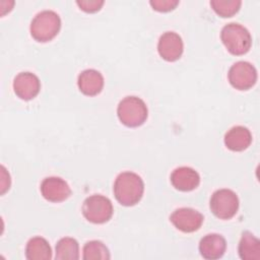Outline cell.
<instances>
[{"mask_svg":"<svg viewBox=\"0 0 260 260\" xmlns=\"http://www.w3.org/2000/svg\"><path fill=\"white\" fill-rule=\"evenodd\" d=\"M117 201L124 206H133L142 198L144 183L139 175L133 172L120 173L113 187Z\"/></svg>","mask_w":260,"mask_h":260,"instance_id":"1","label":"cell"},{"mask_svg":"<svg viewBox=\"0 0 260 260\" xmlns=\"http://www.w3.org/2000/svg\"><path fill=\"white\" fill-rule=\"evenodd\" d=\"M220 39L226 50L236 56L246 54L252 46L249 30L240 23L230 22L220 31Z\"/></svg>","mask_w":260,"mask_h":260,"instance_id":"2","label":"cell"},{"mask_svg":"<svg viewBox=\"0 0 260 260\" xmlns=\"http://www.w3.org/2000/svg\"><path fill=\"white\" fill-rule=\"evenodd\" d=\"M61 28V19L53 10H43L31 20L29 30L31 37L38 42H49L53 40Z\"/></svg>","mask_w":260,"mask_h":260,"instance_id":"3","label":"cell"},{"mask_svg":"<svg viewBox=\"0 0 260 260\" xmlns=\"http://www.w3.org/2000/svg\"><path fill=\"white\" fill-rule=\"evenodd\" d=\"M117 115L122 124L133 128L142 125L146 121L148 110L146 104L140 98L129 95L119 103Z\"/></svg>","mask_w":260,"mask_h":260,"instance_id":"4","label":"cell"},{"mask_svg":"<svg viewBox=\"0 0 260 260\" xmlns=\"http://www.w3.org/2000/svg\"><path fill=\"white\" fill-rule=\"evenodd\" d=\"M113 211L111 200L100 194L86 197L82 204L83 216L92 223H105L109 221L113 215Z\"/></svg>","mask_w":260,"mask_h":260,"instance_id":"5","label":"cell"},{"mask_svg":"<svg viewBox=\"0 0 260 260\" xmlns=\"http://www.w3.org/2000/svg\"><path fill=\"white\" fill-rule=\"evenodd\" d=\"M211 212L220 219H231L239 209V198L231 189H218L210 197Z\"/></svg>","mask_w":260,"mask_h":260,"instance_id":"6","label":"cell"},{"mask_svg":"<svg viewBox=\"0 0 260 260\" xmlns=\"http://www.w3.org/2000/svg\"><path fill=\"white\" fill-rule=\"evenodd\" d=\"M228 78L233 87L239 90H247L257 81L256 68L247 61H238L229 70Z\"/></svg>","mask_w":260,"mask_h":260,"instance_id":"7","label":"cell"},{"mask_svg":"<svg viewBox=\"0 0 260 260\" xmlns=\"http://www.w3.org/2000/svg\"><path fill=\"white\" fill-rule=\"evenodd\" d=\"M203 219V215L191 207L178 208L170 216V220L175 228L183 233H193L199 230Z\"/></svg>","mask_w":260,"mask_h":260,"instance_id":"8","label":"cell"},{"mask_svg":"<svg viewBox=\"0 0 260 260\" xmlns=\"http://www.w3.org/2000/svg\"><path fill=\"white\" fill-rule=\"evenodd\" d=\"M184 51L182 38L175 31L164 32L157 43V52L159 56L169 62H174L180 59Z\"/></svg>","mask_w":260,"mask_h":260,"instance_id":"9","label":"cell"},{"mask_svg":"<svg viewBox=\"0 0 260 260\" xmlns=\"http://www.w3.org/2000/svg\"><path fill=\"white\" fill-rule=\"evenodd\" d=\"M13 90L15 94L23 100L30 101L38 95L41 89L39 77L31 72H20L13 79Z\"/></svg>","mask_w":260,"mask_h":260,"instance_id":"10","label":"cell"},{"mask_svg":"<svg viewBox=\"0 0 260 260\" xmlns=\"http://www.w3.org/2000/svg\"><path fill=\"white\" fill-rule=\"evenodd\" d=\"M41 193L50 202L65 201L71 195L67 182L60 177H47L41 183Z\"/></svg>","mask_w":260,"mask_h":260,"instance_id":"11","label":"cell"},{"mask_svg":"<svg viewBox=\"0 0 260 260\" xmlns=\"http://www.w3.org/2000/svg\"><path fill=\"white\" fill-rule=\"evenodd\" d=\"M171 183L179 191L188 192L196 189L200 184V176L193 168L179 167L171 174Z\"/></svg>","mask_w":260,"mask_h":260,"instance_id":"12","label":"cell"},{"mask_svg":"<svg viewBox=\"0 0 260 260\" xmlns=\"http://www.w3.org/2000/svg\"><path fill=\"white\" fill-rule=\"evenodd\" d=\"M200 255L207 260L219 259L226 249L225 239L218 234H208L199 242Z\"/></svg>","mask_w":260,"mask_h":260,"instance_id":"13","label":"cell"},{"mask_svg":"<svg viewBox=\"0 0 260 260\" xmlns=\"http://www.w3.org/2000/svg\"><path fill=\"white\" fill-rule=\"evenodd\" d=\"M79 90L89 96L99 94L104 87V77L102 73L95 69L83 70L77 78Z\"/></svg>","mask_w":260,"mask_h":260,"instance_id":"14","label":"cell"},{"mask_svg":"<svg viewBox=\"0 0 260 260\" xmlns=\"http://www.w3.org/2000/svg\"><path fill=\"white\" fill-rule=\"evenodd\" d=\"M223 141L230 150L243 151L250 146L252 142V134L247 127L238 125L228 130Z\"/></svg>","mask_w":260,"mask_h":260,"instance_id":"15","label":"cell"},{"mask_svg":"<svg viewBox=\"0 0 260 260\" xmlns=\"http://www.w3.org/2000/svg\"><path fill=\"white\" fill-rule=\"evenodd\" d=\"M25 257L28 260H50L52 249L48 241L42 237H34L25 246Z\"/></svg>","mask_w":260,"mask_h":260,"instance_id":"16","label":"cell"},{"mask_svg":"<svg viewBox=\"0 0 260 260\" xmlns=\"http://www.w3.org/2000/svg\"><path fill=\"white\" fill-rule=\"evenodd\" d=\"M238 252L240 258L243 260H259L260 241L251 232L246 231L242 234Z\"/></svg>","mask_w":260,"mask_h":260,"instance_id":"17","label":"cell"},{"mask_svg":"<svg viewBox=\"0 0 260 260\" xmlns=\"http://www.w3.org/2000/svg\"><path fill=\"white\" fill-rule=\"evenodd\" d=\"M57 260H77L79 259L78 242L71 237H64L56 244Z\"/></svg>","mask_w":260,"mask_h":260,"instance_id":"18","label":"cell"},{"mask_svg":"<svg viewBox=\"0 0 260 260\" xmlns=\"http://www.w3.org/2000/svg\"><path fill=\"white\" fill-rule=\"evenodd\" d=\"M82 252V258L84 260H107L111 258L109 249L103 242L98 240L87 242L83 246Z\"/></svg>","mask_w":260,"mask_h":260,"instance_id":"19","label":"cell"},{"mask_svg":"<svg viewBox=\"0 0 260 260\" xmlns=\"http://www.w3.org/2000/svg\"><path fill=\"white\" fill-rule=\"evenodd\" d=\"M240 0H211L210 6L215 13L221 17H231L235 15L241 8Z\"/></svg>","mask_w":260,"mask_h":260,"instance_id":"20","label":"cell"},{"mask_svg":"<svg viewBox=\"0 0 260 260\" xmlns=\"http://www.w3.org/2000/svg\"><path fill=\"white\" fill-rule=\"evenodd\" d=\"M149 4L156 11L168 12L175 9L179 4V1L178 0H151Z\"/></svg>","mask_w":260,"mask_h":260,"instance_id":"21","label":"cell"},{"mask_svg":"<svg viewBox=\"0 0 260 260\" xmlns=\"http://www.w3.org/2000/svg\"><path fill=\"white\" fill-rule=\"evenodd\" d=\"M76 4L78 7L88 13L96 12L99 11L102 6L104 5L103 0H81V1H76Z\"/></svg>","mask_w":260,"mask_h":260,"instance_id":"22","label":"cell"},{"mask_svg":"<svg viewBox=\"0 0 260 260\" xmlns=\"http://www.w3.org/2000/svg\"><path fill=\"white\" fill-rule=\"evenodd\" d=\"M1 170H2V174H1V194H4L5 191L7 189H9L10 187V177H9V174H7L5 168L2 166L1 167Z\"/></svg>","mask_w":260,"mask_h":260,"instance_id":"23","label":"cell"}]
</instances>
